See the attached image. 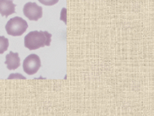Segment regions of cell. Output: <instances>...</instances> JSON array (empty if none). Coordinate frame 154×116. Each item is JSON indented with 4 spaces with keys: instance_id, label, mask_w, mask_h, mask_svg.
Returning a JSON list of instances; mask_svg holds the SVG:
<instances>
[{
    "instance_id": "8",
    "label": "cell",
    "mask_w": 154,
    "mask_h": 116,
    "mask_svg": "<svg viewBox=\"0 0 154 116\" xmlns=\"http://www.w3.org/2000/svg\"><path fill=\"white\" fill-rule=\"evenodd\" d=\"M41 4L47 5V6H51L57 4L59 0H38Z\"/></svg>"
},
{
    "instance_id": "5",
    "label": "cell",
    "mask_w": 154,
    "mask_h": 116,
    "mask_svg": "<svg viewBox=\"0 0 154 116\" xmlns=\"http://www.w3.org/2000/svg\"><path fill=\"white\" fill-rule=\"evenodd\" d=\"M16 7L12 0H0V14L2 16L8 17L16 13Z\"/></svg>"
},
{
    "instance_id": "3",
    "label": "cell",
    "mask_w": 154,
    "mask_h": 116,
    "mask_svg": "<svg viewBox=\"0 0 154 116\" xmlns=\"http://www.w3.org/2000/svg\"><path fill=\"white\" fill-rule=\"evenodd\" d=\"M41 67V61L39 56L35 54L29 55L23 62V71L28 75L36 73Z\"/></svg>"
},
{
    "instance_id": "2",
    "label": "cell",
    "mask_w": 154,
    "mask_h": 116,
    "mask_svg": "<svg viewBox=\"0 0 154 116\" xmlns=\"http://www.w3.org/2000/svg\"><path fill=\"white\" fill-rule=\"evenodd\" d=\"M28 27L25 20L18 16L12 17L5 25V30L8 34L12 36H20L26 31Z\"/></svg>"
},
{
    "instance_id": "7",
    "label": "cell",
    "mask_w": 154,
    "mask_h": 116,
    "mask_svg": "<svg viewBox=\"0 0 154 116\" xmlns=\"http://www.w3.org/2000/svg\"><path fill=\"white\" fill-rule=\"evenodd\" d=\"M9 47V40L8 38L0 36V55L7 51Z\"/></svg>"
},
{
    "instance_id": "4",
    "label": "cell",
    "mask_w": 154,
    "mask_h": 116,
    "mask_svg": "<svg viewBox=\"0 0 154 116\" xmlns=\"http://www.w3.org/2000/svg\"><path fill=\"white\" fill-rule=\"evenodd\" d=\"M24 16L31 21H38L42 17V8L35 2H28L23 8Z\"/></svg>"
},
{
    "instance_id": "6",
    "label": "cell",
    "mask_w": 154,
    "mask_h": 116,
    "mask_svg": "<svg viewBox=\"0 0 154 116\" xmlns=\"http://www.w3.org/2000/svg\"><path fill=\"white\" fill-rule=\"evenodd\" d=\"M5 64L7 65L8 70H16L20 66V58L17 52L14 53L11 51L5 56Z\"/></svg>"
},
{
    "instance_id": "9",
    "label": "cell",
    "mask_w": 154,
    "mask_h": 116,
    "mask_svg": "<svg viewBox=\"0 0 154 116\" xmlns=\"http://www.w3.org/2000/svg\"><path fill=\"white\" fill-rule=\"evenodd\" d=\"M14 78H18V79H26V77H23V76L21 75H18V74H12V75H10V77H8V79H14Z\"/></svg>"
},
{
    "instance_id": "1",
    "label": "cell",
    "mask_w": 154,
    "mask_h": 116,
    "mask_svg": "<svg viewBox=\"0 0 154 116\" xmlns=\"http://www.w3.org/2000/svg\"><path fill=\"white\" fill-rule=\"evenodd\" d=\"M52 34L47 31L30 32L24 38V46L30 50H37L51 43Z\"/></svg>"
}]
</instances>
